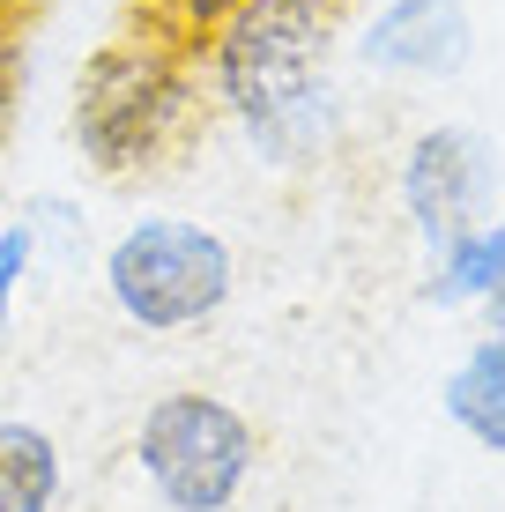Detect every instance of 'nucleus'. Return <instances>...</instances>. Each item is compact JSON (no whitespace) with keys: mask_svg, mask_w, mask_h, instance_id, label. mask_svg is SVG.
Returning <instances> with one entry per match:
<instances>
[{"mask_svg":"<svg viewBox=\"0 0 505 512\" xmlns=\"http://www.w3.org/2000/svg\"><path fill=\"white\" fill-rule=\"evenodd\" d=\"M208 90L268 164H305L335 134V0H246L194 45Z\"/></svg>","mask_w":505,"mask_h":512,"instance_id":"obj_1","label":"nucleus"},{"mask_svg":"<svg viewBox=\"0 0 505 512\" xmlns=\"http://www.w3.org/2000/svg\"><path fill=\"white\" fill-rule=\"evenodd\" d=\"M201 112V75H194V45L171 38L164 23H142L127 38H104L75 75V149L82 164L104 179H134L156 171L179 134Z\"/></svg>","mask_w":505,"mask_h":512,"instance_id":"obj_2","label":"nucleus"},{"mask_svg":"<svg viewBox=\"0 0 505 512\" xmlns=\"http://www.w3.org/2000/svg\"><path fill=\"white\" fill-rule=\"evenodd\" d=\"M231 290H238L231 245L194 216H142L104 253V297L142 334H186L216 320L231 305Z\"/></svg>","mask_w":505,"mask_h":512,"instance_id":"obj_3","label":"nucleus"},{"mask_svg":"<svg viewBox=\"0 0 505 512\" xmlns=\"http://www.w3.org/2000/svg\"><path fill=\"white\" fill-rule=\"evenodd\" d=\"M260 438L223 394H156L134 431V468L164 498V512H231L253 483Z\"/></svg>","mask_w":505,"mask_h":512,"instance_id":"obj_4","label":"nucleus"},{"mask_svg":"<svg viewBox=\"0 0 505 512\" xmlns=\"http://www.w3.org/2000/svg\"><path fill=\"white\" fill-rule=\"evenodd\" d=\"M402 208L424 253H446L491 208V141L476 127H424L402 156Z\"/></svg>","mask_w":505,"mask_h":512,"instance_id":"obj_5","label":"nucleus"},{"mask_svg":"<svg viewBox=\"0 0 505 512\" xmlns=\"http://www.w3.org/2000/svg\"><path fill=\"white\" fill-rule=\"evenodd\" d=\"M468 8L461 0H387V8L364 23V67H387V75H454L468 60Z\"/></svg>","mask_w":505,"mask_h":512,"instance_id":"obj_6","label":"nucleus"},{"mask_svg":"<svg viewBox=\"0 0 505 512\" xmlns=\"http://www.w3.org/2000/svg\"><path fill=\"white\" fill-rule=\"evenodd\" d=\"M439 409H446V423H454L461 438H476L483 453L505 461V327L468 342V357L439 386Z\"/></svg>","mask_w":505,"mask_h":512,"instance_id":"obj_7","label":"nucleus"},{"mask_svg":"<svg viewBox=\"0 0 505 512\" xmlns=\"http://www.w3.org/2000/svg\"><path fill=\"white\" fill-rule=\"evenodd\" d=\"M431 305H483L491 327H505V216L476 223L468 238H454L446 253H431V282H424Z\"/></svg>","mask_w":505,"mask_h":512,"instance_id":"obj_8","label":"nucleus"},{"mask_svg":"<svg viewBox=\"0 0 505 512\" xmlns=\"http://www.w3.org/2000/svg\"><path fill=\"white\" fill-rule=\"evenodd\" d=\"M60 483H67L60 438L45 423L0 416V512H52L60 505Z\"/></svg>","mask_w":505,"mask_h":512,"instance_id":"obj_9","label":"nucleus"},{"mask_svg":"<svg viewBox=\"0 0 505 512\" xmlns=\"http://www.w3.org/2000/svg\"><path fill=\"white\" fill-rule=\"evenodd\" d=\"M149 8V23H164L171 38H186V45H201L208 30L223 23V15H238L246 0H142Z\"/></svg>","mask_w":505,"mask_h":512,"instance_id":"obj_10","label":"nucleus"},{"mask_svg":"<svg viewBox=\"0 0 505 512\" xmlns=\"http://www.w3.org/2000/svg\"><path fill=\"white\" fill-rule=\"evenodd\" d=\"M30 253H38V231H30V223H8V231H0V342H8V320H15V297H23Z\"/></svg>","mask_w":505,"mask_h":512,"instance_id":"obj_11","label":"nucleus"},{"mask_svg":"<svg viewBox=\"0 0 505 512\" xmlns=\"http://www.w3.org/2000/svg\"><path fill=\"white\" fill-rule=\"evenodd\" d=\"M30 82V60H23V38H0V119L15 112V97H23Z\"/></svg>","mask_w":505,"mask_h":512,"instance_id":"obj_12","label":"nucleus"},{"mask_svg":"<svg viewBox=\"0 0 505 512\" xmlns=\"http://www.w3.org/2000/svg\"><path fill=\"white\" fill-rule=\"evenodd\" d=\"M30 0H0V38H15V23H23Z\"/></svg>","mask_w":505,"mask_h":512,"instance_id":"obj_13","label":"nucleus"}]
</instances>
